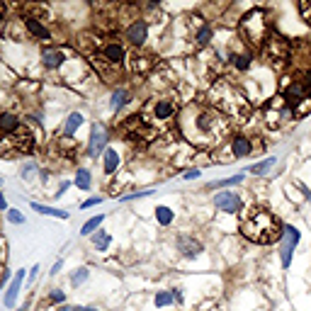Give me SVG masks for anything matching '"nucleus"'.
<instances>
[{"instance_id":"f257e3e1","label":"nucleus","mask_w":311,"mask_h":311,"mask_svg":"<svg viewBox=\"0 0 311 311\" xmlns=\"http://www.w3.org/2000/svg\"><path fill=\"white\" fill-rule=\"evenodd\" d=\"M178 129L197 148H214L224 141V137H229L231 119L226 114H221L219 110H214V107L192 102L180 112Z\"/></svg>"},{"instance_id":"f03ea898","label":"nucleus","mask_w":311,"mask_h":311,"mask_svg":"<svg viewBox=\"0 0 311 311\" xmlns=\"http://www.w3.org/2000/svg\"><path fill=\"white\" fill-rule=\"evenodd\" d=\"M241 234L253 243H273V241H280V236H282V224L277 221L275 214H270L263 207H250L248 214L243 217Z\"/></svg>"},{"instance_id":"7ed1b4c3","label":"nucleus","mask_w":311,"mask_h":311,"mask_svg":"<svg viewBox=\"0 0 311 311\" xmlns=\"http://www.w3.org/2000/svg\"><path fill=\"white\" fill-rule=\"evenodd\" d=\"M209 100L214 105V110H219L221 114H226L231 119H243L250 112V105L243 98V92L234 88L229 81H219L209 92Z\"/></svg>"},{"instance_id":"20e7f679","label":"nucleus","mask_w":311,"mask_h":311,"mask_svg":"<svg viewBox=\"0 0 311 311\" xmlns=\"http://www.w3.org/2000/svg\"><path fill=\"white\" fill-rule=\"evenodd\" d=\"M241 34H243V39L253 49H260V46L265 44V39L270 37V25H267L265 10L256 8V10H250L248 15H243V20H241Z\"/></svg>"},{"instance_id":"39448f33","label":"nucleus","mask_w":311,"mask_h":311,"mask_svg":"<svg viewBox=\"0 0 311 311\" xmlns=\"http://www.w3.org/2000/svg\"><path fill=\"white\" fill-rule=\"evenodd\" d=\"M175 102L168 100V98H153L148 100L146 110L141 112V122L144 124H165L175 117Z\"/></svg>"},{"instance_id":"423d86ee","label":"nucleus","mask_w":311,"mask_h":311,"mask_svg":"<svg viewBox=\"0 0 311 311\" xmlns=\"http://www.w3.org/2000/svg\"><path fill=\"white\" fill-rule=\"evenodd\" d=\"M263 51H265V56L270 61L280 64V61H287L292 56V44L284 37H280V34H270L265 39V44H263Z\"/></svg>"},{"instance_id":"0eeeda50","label":"nucleus","mask_w":311,"mask_h":311,"mask_svg":"<svg viewBox=\"0 0 311 311\" xmlns=\"http://www.w3.org/2000/svg\"><path fill=\"white\" fill-rule=\"evenodd\" d=\"M299 243V229H294L289 224L282 226V236H280V260H282V267L292 265V256L294 248Z\"/></svg>"},{"instance_id":"6e6552de","label":"nucleus","mask_w":311,"mask_h":311,"mask_svg":"<svg viewBox=\"0 0 311 311\" xmlns=\"http://www.w3.org/2000/svg\"><path fill=\"white\" fill-rule=\"evenodd\" d=\"M306 98H311L309 88L304 85L302 78H287L282 85V100L289 105V107H297L302 100H306Z\"/></svg>"},{"instance_id":"1a4fd4ad","label":"nucleus","mask_w":311,"mask_h":311,"mask_svg":"<svg viewBox=\"0 0 311 311\" xmlns=\"http://www.w3.org/2000/svg\"><path fill=\"white\" fill-rule=\"evenodd\" d=\"M95 54L100 56L102 61H107L112 66H119L122 68V61H124V46L114 42V39H107V42H100L98 39V49H95Z\"/></svg>"},{"instance_id":"9d476101","label":"nucleus","mask_w":311,"mask_h":311,"mask_svg":"<svg viewBox=\"0 0 311 311\" xmlns=\"http://www.w3.org/2000/svg\"><path fill=\"white\" fill-rule=\"evenodd\" d=\"M289 114H292V107H289V105L282 100V95H280L277 100H273L265 107V124L267 127H280Z\"/></svg>"},{"instance_id":"9b49d317","label":"nucleus","mask_w":311,"mask_h":311,"mask_svg":"<svg viewBox=\"0 0 311 311\" xmlns=\"http://www.w3.org/2000/svg\"><path fill=\"white\" fill-rule=\"evenodd\" d=\"M107 131H105V127L102 124H92V131H90V141H88V156H100L107 151Z\"/></svg>"},{"instance_id":"f8f14e48","label":"nucleus","mask_w":311,"mask_h":311,"mask_svg":"<svg viewBox=\"0 0 311 311\" xmlns=\"http://www.w3.org/2000/svg\"><path fill=\"white\" fill-rule=\"evenodd\" d=\"M214 207L219 211H226V214H236L243 207V202H241V195L236 192H219L214 195Z\"/></svg>"},{"instance_id":"ddd939ff","label":"nucleus","mask_w":311,"mask_h":311,"mask_svg":"<svg viewBox=\"0 0 311 311\" xmlns=\"http://www.w3.org/2000/svg\"><path fill=\"white\" fill-rule=\"evenodd\" d=\"M175 246H178V250H180L185 258H195L202 253V243L195 241L192 236H187V234H180V236L175 238Z\"/></svg>"},{"instance_id":"4468645a","label":"nucleus","mask_w":311,"mask_h":311,"mask_svg":"<svg viewBox=\"0 0 311 311\" xmlns=\"http://www.w3.org/2000/svg\"><path fill=\"white\" fill-rule=\"evenodd\" d=\"M146 37H148V25L144 20H134V22L127 27V39L134 46H141L146 42Z\"/></svg>"},{"instance_id":"2eb2a0df","label":"nucleus","mask_w":311,"mask_h":311,"mask_svg":"<svg viewBox=\"0 0 311 311\" xmlns=\"http://www.w3.org/2000/svg\"><path fill=\"white\" fill-rule=\"evenodd\" d=\"M250 151H253V144L248 137L238 134V137L231 139V156L234 158H246V156H250Z\"/></svg>"},{"instance_id":"dca6fc26","label":"nucleus","mask_w":311,"mask_h":311,"mask_svg":"<svg viewBox=\"0 0 311 311\" xmlns=\"http://www.w3.org/2000/svg\"><path fill=\"white\" fill-rule=\"evenodd\" d=\"M42 64H44L46 68H64L66 54L61 49H46L44 54H42Z\"/></svg>"},{"instance_id":"f3484780","label":"nucleus","mask_w":311,"mask_h":311,"mask_svg":"<svg viewBox=\"0 0 311 311\" xmlns=\"http://www.w3.org/2000/svg\"><path fill=\"white\" fill-rule=\"evenodd\" d=\"M25 25H27L29 34H32L34 39H39V42H49V39H51V32H49V29H46L44 25L39 22V20L27 17V20H25Z\"/></svg>"},{"instance_id":"a211bd4d","label":"nucleus","mask_w":311,"mask_h":311,"mask_svg":"<svg viewBox=\"0 0 311 311\" xmlns=\"http://www.w3.org/2000/svg\"><path fill=\"white\" fill-rule=\"evenodd\" d=\"M22 280H25V270H20L17 275H15V280L10 282L8 287V294H5V306H15V299H17V294H20V287H22Z\"/></svg>"},{"instance_id":"6ab92c4d","label":"nucleus","mask_w":311,"mask_h":311,"mask_svg":"<svg viewBox=\"0 0 311 311\" xmlns=\"http://www.w3.org/2000/svg\"><path fill=\"white\" fill-rule=\"evenodd\" d=\"M102 161H105V173L112 175L114 170L119 168V163H122V158H119L117 148H107L105 153H102Z\"/></svg>"},{"instance_id":"aec40b11","label":"nucleus","mask_w":311,"mask_h":311,"mask_svg":"<svg viewBox=\"0 0 311 311\" xmlns=\"http://www.w3.org/2000/svg\"><path fill=\"white\" fill-rule=\"evenodd\" d=\"M81 124H83V114L81 112H71L68 119H66V124H64V137H73Z\"/></svg>"},{"instance_id":"412c9836","label":"nucleus","mask_w":311,"mask_h":311,"mask_svg":"<svg viewBox=\"0 0 311 311\" xmlns=\"http://www.w3.org/2000/svg\"><path fill=\"white\" fill-rule=\"evenodd\" d=\"M131 100L129 98V90H124V88H119V90H114L112 92V100H110V107H112V112H119L127 102Z\"/></svg>"},{"instance_id":"4be33fe9","label":"nucleus","mask_w":311,"mask_h":311,"mask_svg":"<svg viewBox=\"0 0 311 311\" xmlns=\"http://www.w3.org/2000/svg\"><path fill=\"white\" fill-rule=\"evenodd\" d=\"M32 209L39 211V214H46V217H59V219H68V211H64V209H54V207H46V204H39V202H32Z\"/></svg>"},{"instance_id":"5701e85b","label":"nucleus","mask_w":311,"mask_h":311,"mask_svg":"<svg viewBox=\"0 0 311 311\" xmlns=\"http://www.w3.org/2000/svg\"><path fill=\"white\" fill-rule=\"evenodd\" d=\"M275 163H277V158H275V156H270V158H265V161H260V163H256V165H250V168H248V173H250V175H265Z\"/></svg>"},{"instance_id":"b1692460","label":"nucleus","mask_w":311,"mask_h":311,"mask_svg":"<svg viewBox=\"0 0 311 311\" xmlns=\"http://www.w3.org/2000/svg\"><path fill=\"white\" fill-rule=\"evenodd\" d=\"M231 64H234V68H238V71H248V68L253 66V59L248 54H231Z\"/></svg>"},{"instance_id":"393cba45","label":"nucleus","mask_w":311,"mask_h":311,"mask_svg":"<svg viewBox=\"0 0 311 311\" xmlns=\"http://www.w3.org/2000/svg\"><path fill=\"white\" fill-rule=\"evenodd\" d=\"M110 241H112V236L107 234V231H98V234L92 236V246L98 248V250H107Z\"/></svg>"},{"instance_id":"a878e982","label":"nucleus","mask_w":311,"mask_h":311,"mask_svg":"<svg viewBox=\"0 0 311 311\" xmlns=\"http://www.w3.org/2000/svg\"><path fill=\"white\" fill-rule=\"evenodd\" d=\"M156 219H158V224L168 226V224H173L175 214H173V209H168V207H156Z\"/></svg>"},{"instance_id":"bb28decb","label":"nucleus","mask_w":311,"mask_h":311,"mask_svg":"<svg viewBox=\"0 0 311 311\" xmlns=\"http://www.w3.org/2000/svg\"><path fill=\"white\" fill-rule=\"evenodd\" d=\"M90 183H92L90 173H88L85 168H78V173H75V185H78L81 190H90Z\"/></svg>"},{"instance_id":"cd10ccee","label":"nucleus","mask_w":311,"mask_h":311,"mask_svg":"<svg viewBox=\"0 0 311 311\" xmlns=\"http://www.w3.org/2000/svg\"><path fill=\"white\" fill-rule=\"evenodd\" d=\"M151 56H134V61H131V68L134 71H139V73H144V71H148L151 68Z\"/></svg>"},{"instance_id":"c85d7f7f","label":"nucleus","mask_w":311,"mask_h":311,"mask_svg":"<svg viewBox=\"0 0 311 311\" xmlns=\"http://www.w3.org/2000/svg\"><path fill=\"white\" fill-rule=\"evenodd\" d=\"M209 39H211V27L209 25H200L197 34H195V42L200 46H204V44H209Z\"/></svg>"},{"instance_id":"c756f323","label":"nucleus","mask_w":311,"mask_h":311,"mask_svg":"<svg viewBox=\"0 0 311 311\" xmlns=\"http://www.w3.org/2000/svg\"><path fill=\"white\" fill-rule=\"evenodd\" d=\"M102 219H105V217H102V214H98V217H92L90 221H85V226L81 229V234H83V236H90L92 231H98V229H100Z\"/></svg>"},{"instance_id":"7c9ffc66","label":"nucleus","mask_w":311,"mask_h":311,"mask_svg":"<svg viewBox=\"0 0 311 311\" xmlns=\"http://www.w3.org/2000/svg\"><path fill=\"white\" fill-rule=\"evenodd\" d=\"M243 178H246L243 173H241V175H234V178H226V180H217V183H211L209 187L214 190V187H229V185H238V183H243Z\"/></svg>"},{"instance_id":"2f4dec72","label":"nucleus","mask_w":311,"mask_h":311,"mask_svg":"<svg viewBox=\"0 0 311 311\" xmlns=\"http://www.w3.org/2000/svg\"><path fill=\"white\" fill-rule=\"evenodd\" d=\"M306 112H311V98H306V100H302L297 107H292V114L294 117H304Z\"/></svg>"},{"instance_id":"473e14b6","label":"nucleus","mask_w":311,"mask_h":311,"mask_svg":"<svg viewBox=\"0 0 311 311\" xmlns=\"http://www.w3.org/2000/svg\"><path fill=\"white\" fill-rule=\"evenodd\" d=\"M85 280H88V267H78V270H75V273L71 275V284H73V287L83 284Z\"/></svg>"},{"instance_id":"72a5a7b5","label":"nucleus","mask_w":311,"mask_h":311,"mask_svg":"<svg viewBox=\"0 0 311 311\" xmlns=\"http://www.w3.org/2000/svg\"><path fill=\"white\" fill-rule=\"evenodd\" d=\"M170 302H173V294L170 292H158L156 294V306H168Z\"/></svg>"},{"instance_id":"f704fd0d","label":"nucleus","mask_w":311,"mask_h":311,"mask_svg":"<svg viewBox=\"0 0 311 311\" xmlns=\"http://www.w3.org/2000/svg\"><path fill=\"white\" fill-rule=\"evenodd\" d=\"M148 195H156L153 190H141V192H131V195H124L122 202H131V200H141V197H148Z\"/></svg>"},{"instance_id":"c9c22d12","label":"nucleus","mask_w":311,"mask_h":311,"mask_svg":"<svg viewBox=\"0 0 311 311\" xmlns=\"http://www.w3.org/2000/svg\"><path fill=\"white\" fill-rule=\"evenodd\" d=\"M8 221L10 224H25V217L17 209H8Z\"/></svg>"},{"instance_id":"e433bc0d","label":"nucleus","mask_w":311,"mask_h":311,"mask_svg":"<svg viewBox=\"0 0 311 311\" xmlns=\"http://www.w3.org/2000/svg\"><path fill=\"white\" fill-rule=\"evenodd\" d=\"M49 299L54 304H64V299H66V294L61 292V289H51V294H49Z\"/></svg>"},{"instance_id":"4c0bfd02","label":"nucleus","mask_w":311,"mask_h":311,"mask_svg":"<svg viewBox=\"0 0 311 311\" xmlns=\"http://www.w3.org/2000/svg\"><path fill=\"white\" fill-rule=\"evenodd\" d=\"M299 10H302V17L311 25V3H299Z\"/></svg>"},{"instance_id":"58836bf2","label":"nucleus","mask_w":311,"mask_h":311,"mask_svg":"<svg viewBox=\"0 0 311 311\" xmlns=\"http://www.w3.org/2000/svg\"><path fill=\"white\" fill-rule=\"evenodd\" d=\"M299 78H302V81H304V85H306V88H309V92H311V68H306V71H302V75H299Z\"/></svg>"},{"instance_id":"ea45409f","label":"nucleus","mask_w":311,"mask_h":311,"mask_svg":"<svg viewBox=\"0 0 311 311\" xmlns=\"http://www.w3.org/2000/svg\"><path fill=\"white\" fill-rule=\"evenodd\" d=\"M102 197H90V200H85L83 202V209H88V207H95V204H100Z\"/></svg>"},{"instance_id":"a19ab883","label":"nucleus","mask_w":311,"mask_h":311,"mask_svg":"<svg viewBox=\"0 0 311 311\" xmlns=\"http://www.w3.org/2000/svg\"><path fill=\"white\" fill-rule=\"evenodd\" d=\"M197 175H200V170H197V168H195V170H187V173L183 175L185 180H195V178H197Z\"/></svg>"},{"instance_id":"79ce46f5","label":"nucleus","mask_w":311,"mask_h":311,"mask_svg":"<svg viewBox=\"0 0 311 311\" xmlns=\"http://www.w3.org/2000/svg\"><path fill=\"white\" fill-rule=\"evenodd\" d=\"M59 311H83V309H78V306H68V304H64V306H59Z\"/></svg>"},{"instance_id":"37998d69","label":"nucleus","mask_w":311,"mask_h":311,"mask_svg":"<svg viewBox=\"0 0 311 311\" xmlns=\"http://www.w3.org/2000/svg\"><path fill=\"white\" fill-rule=\"evenodd\" d=\"M66 190H68V183H61V187H59V192H56L54 197H61V195H64Z\"/></svg>"},{"instance_id":"c03bdc74","label":"nucleus","mask_w":311,"mask_h":311,"mask_svg":"<svg viewBox=\"0 0 311 311\" xmlns=\"http://www.w3.org/2000/svg\"><path fill=\"white\" fill-rule=\"evenodd\" d=\"M61 267H64V263H61V260H59V263H54V267H51V275H59V270H61Z\"/></svg>"},{"instance_id":"a18cd8bd","label":"nucleus","mask_w":311,"mask_h":311,"mask_svg":"<svg viewBox=\"0 0 311 311\" xmlns=\"http://www.w3.org/2000/svg\"><path fill=\"white\" fill-rule=\"evenodd\" d=\"M37 273H39V263L32 267V273H29V280H34V277H37Z\"/></svg>"},{"instance_id":"49530a36","label":"nucleus","mask_w":311,"mask_h":311,"mask_svg":"<svg viewBox=\"0 0 311 311\" xmlns=\"http://www.w3.org/2000/svg\"><path fill=\"white\" fill-rule=\"evenodd\" d=\"M0 209H8V202H5V197L0 195Z\"/></svg>"},{"instance_id":"de8ad7c7","label":"nucleus","mask_w":311,"mask_h":311,"mask_svg":"<svg viewBox=\"0 0 311 311\" xmlns=\"http://www.w3.org/2000/svg\"><path fill=\"white\" fill-rule=\"evenodd\" d=\"M83 311H98V309H95V306H85V309H83Z\"/></svg>"},{"instance_id":"09e8293b","label":"nucleus","mask_w":311,"mask_h":311,"mask_svg":"<svg viewBox=\"0 0 311 311\" xmlns=\"http://www.w3.org/2000/svg\"><path fill=\"white\" fill-rule=\"evenodd\" d=\"M0 25H3V10H0Z\"/></svg>"},{"instance_id":"8fccbe9b","label":"nucleus","mask_w":311,"mask_h":311,"mask_svg":"<svg viewBox=\"0 0 311 311\" xmlns=\"http://www.w3.org/2000/svg\"><path fill=\"white\" fill-rule=\"evenodd\" d=\"M17 311H25V309H17Z\"/></svg>"},{"instance_id":"3c124183","label":"nucleus","mask_w":311,"mask_h":311,"mask_svg":"<svg viewBox=\"0 0 311 311\" xmlns=\"http://www.w3.org/2000/svg\"><path fill=\"white\" fill-rule=\"evenodd\" d=\"M0 185H3V180H0Z\"/></svg>"}]
</instances>
